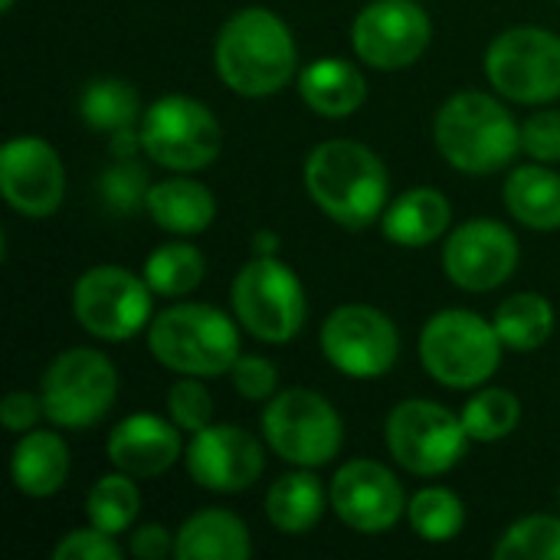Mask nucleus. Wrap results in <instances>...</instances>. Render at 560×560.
<instances>
[{
    "label": "nucleus",
    "instance_id": "f257e3e1",
    "mask_svg": "<svg viewBox=\"0 0 560 560\" xmlns=\"http://www.w3.org/2000/svg\"><path fill=\"white\" fill-rule=\"evenodd\" d=\"M213 59L226 89L246 98H262L289 85L299 66V49L285 20L266 7H246L220 26Z\"/></svg>",
    "mask_w": 560,
    "mask_h": 560
},
{
    "label": "nucleus",
    "instance_id": "f03ea898",
    "mask_svg": "<svg viewBox=\"0 0 560 560\" xmlns=\"http://www.w3.org/2000/svg\"><path fill=\"white\" fill-rule=\"evenodd\" d=\"M305 190L328 220L348 230H364L384 217L390 177L368 144L335 138L308 154Z\"/></svg>",
    "mask_w": 560,
    "mask_h": 560
},
{
    "label": "nucleus",
    "instance_id": "7ed1b4c3",
    "mask_svg": "<svg viewBox=\"0 0 560 560\" xmlns=\"http://www.w3.org/2000/svg\"><path fill=\"white\" fill-rule=\"evenodd\" d=\"M433 138L440 154L463 174H495L522 151V125L486 92H456L436 112Z\"/></svg>",
    "mask_w": 560,
    "mask_h": 560
},
{
    "label": "nucleus",
    "instance_id": "20e7f679",
    "mask_svg": "<svg viewBox=\"0 0 560 560\" xmlns=\"http://www.w3.org/2000/svg\"><path fill=\"white\" fill-rule=\"evenodd\" d=\"M148 348L154 361L177 374L220 377L230 374L240 358V331L220 308L184 302L151 318Z\"/></svg>",
    "mask_w": 560,
    "mask_h": 560
},
{
    "label": "nucleus",
    "instance_id": "39448f33",
    "mask_svg": "<svg viewBox=\"0 0 560 560\" xmlns=\"http://www.w3.org/2000/svg\"><path fill=\"white\" fill-rule=\"evenodd\" d=\"M502 338L492 322L466 308L436 312L420 335L427 374L453 390L482 387L502 364Z\"/></svg>",
    "mask_w": 560,
    "mask_h": 560
},
{
    "label": "nucleus",
    "instance_id": "423d86ee",
    "mask_svg": "<svg viewBox=\"0 0 560 560\" xmlns=\"http://www.w3.org/2000/svg\"><path fill=\"white\" fill-rule=\"evenodd\" d=\"M233 312L240 325L269 345L292 341L308 315L305 289L292 266L276 256L249 259L233 279Z\"/></svg>",
    "mask_w": 560,
    "mask_h": 560
},
{
    "label": "nucleus",
    "instance_id": "0eeeda50",
    "mask_svg": "<svg viewBox=\"0 0 560 560\" xmlns=\"http://www.w3.org/2000/svg\"><path fill=\"white\" fill-rule=\"evenodd\" d=\"M262 436L279 459L302 469H318L338 456L345 443V423L322 394L295 387L266 404Z\"/></svg>",
    "mask_w": 560,
    "mask_h": 560
},
{
    "label": "nucleus",
    "instance_id": "6e6552de",
    "mask_svg": "<svg viewBox=\"0 0 560 560\" xmlns=\"http://www.w3.org/2000/svg\"><path fill=\"white\" fill-rule=\"evenodd\" d=\"M141 144L151 161L167 171L190 174L217 161L223 131L217 115L187 95H164L141 115Z\"/></svg>",
    "mask_w": 560,
    "mask_h": 560
},
{
    "label": "nucleus",
    "instance_id": "1a4fd4ad",
    "mask_svg": "<svg viewBox=\"0 0 560 560\" xmlns=\"http://www.w3.org/2000/svg\"><path fill=\"white\" fill-rule=\"evenodd\" d=\"M118 374L115 364L95 348L62 351L43 374L39 397L46 420L62 430L95 427L115 404Z\"/></svg>",
    "mask_w": 560,
    "mask_h": 560
},
{
    "label": "nucleus",
    "instance_id": "9d476101",
    "mask_svg": "<svg viewBox=\"0 0 560 560\" xmlns=\"http://www.w3.org/2000/svg\"><path fill=\"white\" fill-rule=\"evenodd\" d=\"M486 75L499 95L522 105L560 98V36L541 26H512L486 52Z\"/></svg>",
    "mask_w": 560,
    "mask_h": 560
},
{
    "label": "nucleus",
    "instance_id": "9b49d317",
    "mask_svg": "<svg viewBox=\"0 0 560 560\" xmlns=\"http://www.w3.org/2000/svg\"><path fill=\"white\" fill-rule=\"evenodd\" d=\"M384 440L390 456L413 476L450 472L469 443L463 417L433 400H404L390 410Z\"/></svg>",
    "mask_w": 560,
    "mask_h": 560
},
{
    "label": "nucleus",
    "instance_id": "f8f14e48",
    "mask_svg": "<svg viewBox=\"0 0 560 560\" xmlns=\"http://www.w3.org/2000/svg\"><path fill=\"white\" fill-rule=\"evenodd\" d=\"M148 279L125 266H92L72 289L75 322L102 341H128L151 325Z\"/></svg>",
    "mask_w": 560,
    "mask_h": 560
},
{
    "label": "nucleus",
    "instance_id": "ddd939ff",
    "mask_svg": "<svg viewBox=\"0 0 560 560\" xmlns=\"http://www.w3.org/2000/svg\"><path fill=\"white\" fill-rule=\"evenodd\" d=\"M322 351L354 381L384 377L400 358L397 325L371 305H341L322 325Z\"/></svg>",
    "mask_w": 560,
    "mask_h": 560
},
{
    "label": "nucleus",
    "instance_id": "4468645a",
    "mask_svg": "<svg viewBox=\"0 0 560 560\" xmlns=\"http://www.w3.org/2000/svg\"><path fill=\"white\" fill-rule=\"evenodd\" d=\"M430 36V16L417 0H374L351 26L358 59L384 72L413 66L427 52Z\"/></svg>",
    "mask_w": 560,
    "mask_h": 560
},
{
    "label": "nucleus",
    "instance_id": "2eb2a0df",
    "mask_svg": "<svg viewBox=\"0 0 560 560\" xmlns=\"http://www.w3.org/2000/svg\"><path fill=\"white\" fill-rule=\"evenodd\" d=\"M518 266L515 233L489 217L456 226L443 246V269L450 282L466 292H492L512 279Z\"/></svg>",
    "mask_w": 560,
    "mask_h": 560
},
{
    "label": "nucleus",
    "instance_id": "dca6fc26",
    "mask_svg": "<svg viewBox=\"0 0 560 560\" xmlns=\"http://www.w3.org/2000/svg\"><path fill=\"white\" fill-rule=\"evenodd\" d=\"M0 190L23 217L43 220L56 213L66 194V171L56 148L36 135L10 138L0 151Z\"/></svg>",
    "mask_w": 560,
    "mask_h": 560
},
{
    "label": "nucleus",
    "instance_id": "f3484780",
    "mask_svg": "<svg viewBox=\"0 0 560 560\" xmlns=\"http://www.w3.org/2000/svg\"><path fill=\"white\" fill-rule=\"evenodd\" d=\"M266 469L262 446L253 433L233 423H210L187 446V472L200 489L233 495L259 482Z\"/></svg>",
    "mask_w": 560,
    "mask_h": 560
},
{
    "label": "nucleus",
    "instance_id": "a211bd4d",
    "mask_svg": "<svg viewBox=\"0 0 560 560\" xmlns=\"http://www.w3.org/2000/svg\"><path fill=\"white\" fill-rule=\"evenodd\" d=\"M328 502L335 515L361 535H381L394 528L407 512L397 476L374 459H354L341 466L331 479Z\"/></svg>",
    "mask_w": 560,
    "mask_h": 560
},
{
    "label": "nucleus",
    "instance_id": "6ab92c4d",
    "mask_svg": "<svg viewBox=\"0 0 560 560\" xmlns=\"http://www.w3.org/2000/svg\"><path fill=\"white\" fill-rule=\"evenodd\" d=\"M180 427L154 413L125 417L108 436V459L131 479H151L167 472L180 459Z\"/></svg>",
    "mask_w": 560,
    "mask_h": 560
},
{
    "label": "nucleus",
    "instance_id": "aec40b11",
    "mask_svg": "<svg viewBox=\"0 0 560 560\" xmlns=\"http://www.w3.org/2000/svg\"><path fill=\"white\" fill-rule=\"evenodd\" d=\"M299 92L315 115L348 118L364 105L368 79L354 62L338 59V56H325V59H315L302 69Z\"/></svg>",
    "mask_w": 560,
    "mask_h": 560
},
{
    "label": "nucleus",
    "instance_id": "412c9836",
    "mask_svg": "<svg viewBox=\"0 0 560 560\" xmlns=\"http://www.w3.org/2000/svg\"><path fill=\"white\" fill-rule=\"evenodd\" d=\"M450 220H453V207L446 194H440L436 187H413L400 194L394 203H387L381 217V230L390 243L404 249H417L436 243L446 233Z\"/></svg>",
    "mask_w": 560,
    "mask_h": 560
},
{
    "label": "nucleus",
    "instance_id": "4be33fe9",
    "mask_svg": "<svg viewBox=\"0 0 560 560\" xmlns=\"http://www.w3.org/2000/svg\"><path fill=\"white\" fill-rule=\"evenodd\" d=\"M249 555V528L243 525V518L223 509H203L190 515L174 538L177 560H246Z\"/></svg>",
    "mask_w": 560,
    "mask_h": 560
},
{
    "label": "nucleus",
    "instance_id": "5701e85b",
    "mask_svg": "<svg viewBox=\"0 0 560 560\" xmlns=\"http://www.w3.org/2000/svg\"><path fill=\"white\" fill-rule=\"evenodd\" d=\"M13 486L30 499L56 495L69 479V450L52 430H30L13 446L10 459Z\"/></svg>",
    "mask_w": 560,
    "mask_h": 560
},
{
    "label": "nucleus",
    "instance_id": "b1692460",
    "mask_svg": "<svg viewBox=\"0 0 560 560\" xmlns=\"http://www.w3.org/2000/svg\"><path fill=\"white\" fill-rule=\"evenodd\" d=\"M144 210H148V217L161 230L180 233V236H194V233H203L213 223L217 200H213L210 187H203L200 180L171 177V180L151 184Z\"/></svg>",
    "mask_w": 560,
    "mask_h": 560
},
{
    "label": "nucleus",
    "instance_id": "393cba45",
    "mask_svg": "<svg viewBox=\"0 0 560 560\" xmlns=\"http://www.w3.org/2000/svg\"><path fill=\"white\" fill-rule=\"evenodd\" d=\"M505 207L528 230H560V174L541 161L515 167L505 180Z\"/></svg>",
    "mask_w": 560,
    "mask_h": 560
},
{
    "label": "nucleus",
    "instance_id": "a878e982",
    "mask_svg": "<svg viewBox=\"0 0 560 560\" xmlns=\"http://www.w3.org/2000/svg\"><path fill=\"white\" fill-rule=\"evenodd\" d=\"M266 515L282 535H305L325 515V489L312 472H289L272 482Z\"/></svg>",
    "mask_w": 560,
    "mask_h": 560
},
{
    "label": "nucleus",
    "instance_id": "bb28decb",
    "mask_svg": "<svg viewBox=\"0 0 560 560\" xmlns=\"http://www.w3.org/2000/svg\"><path fill=\"white\" fill-rule=\"evenodd\" d=\"M492 325H495V331H499L505 348L528 354V351H538L551 338V331H555V308L538 292H518V295L505 299L495 308Z\"/></svg>",
    "mask_w": 560,
    "mask_h": 560
},
{
    "label": "nucleus",
    "instance_id": "cd10ccee",
    "mask_svg": "<svg viewBox=\"0 0 560 560\" xmlns=\"http://www.w3.org/2000/svg\"><path fill=\"white\" fill-rule=\"evenodd\" d=\"M79 115L95 131H118L141 118V102L131 82L125 79H92L79 95Z\"/></svg>",
    "mask_w": 560,
    "mask_h": 560
},
{
    "label": "nucleus",
    "instance_id": "c85d7f7f",
    "mask_svg": "<svg viewBox=\"0 0 560 560\" xmlns=\"http://www.w3.org/2000/svg\"><path fill=\"white\" fill-rule=\"evenodd\" d=\"M203 272H207L203 253L197 246H190V243H164L144 262L148 285L158 295H167V299L194 292L203 282Z\"/></svg>",
    "mask_w": 560,
    "mask_h": 560
},
{
    "label": "nucleus",
    "instance_id": "c756f323",
    "mask_svg": "<svg viewBox=\"0 0 560 560\" xmlns=\"http://www.w3.org/2000/svg\"><path fill=\"white\" fill-rule=\"evenodd\" d=\"M463 427L476 443H499L515 433L522 420V400L505 387H489L463 407Z\"/></svg>",
    "mask_w": 560,
    "mask_h": 560
},
{
    "label": "nucleus",
    "instance_id": "7c9ffc66",
    "mask_svg": "<svg viewBox=\"0 0 560 560\" xmlns=\"http://www.w3.org/2000/svg\"><path fill=\"white\" fill-rule=\"evenodd\" d=\"M138 509H141V495L131 482L128 472H118V476H102L89 499H85V515L89 522L105 532V535H121L131 528V522L138 518Z\"/></svg>",
    "mask_w": 560,
    "mask_h": 560
},
{
    "label": "nucleus",
    "instance_id": "2f4dec72",
    "mask_svg": "<svg viewBox=\"0 0 560 560\" xmlns=\"http://www.w3.org/2000/svg\"><path fill=\"white\" fill-rule=\"evenodd\" d=\"M407 518H410V528L430 541V545H443V541H453L463 525H466V509L463 502L450 492V489H420L410 502H407Z\"/></svg>",
    "mask_w": 560,
    "mask_h": 560
},
{
    "label": "nucleus",
    "instance_id": "473e14b6",
    "mask_svg": "<svg viewBox=\"0 0 560 560\" xmlns=\"http://www.w3.org/2000/svg\"><path fill=\"white\" fill-rule=\"evenodd\" d=\"M499 560H560V518L532 515L515 522L495 545Z\"/></svg>",
    "mask_w": 560,
    "mask_h": 560
},
{
    "label": "nucleus",
    "instance_id": "72a5a7b5",
    "mask_svg": "<svg viewBox=\"0 0 560 560\" xmlns=\"http://www.w3.org/2000/svg\"><path fill=\"white\" fill-rule=\"evenodd\" d=\"M148 194H151L148 171L135 158H118V164H112L98 177V197L118 217L144 210L148 207Z\"/></svg>",
    "mask_w": 560,
    "mask_h": 560
},
{
    "label": "nucleus",
    "instance_id": "f704fd0d",
    "mask_svg": "<svg viewBox=\"0 0 560 560\" xmlns=\"http://www.w3.org/2000/svg\"><path fill=\"white\" fill-rule=\"evenodd\" d=\"M167 413H171V420L184 430V433H200L203 427H210L213 423V397H210V390L197 381V377H190V374H184L171 390H167Z\"/></svg>",
    "mask_w": 560,
    "mask_h": 560
},
{
    "label": "nucleus",
    "instance_id": "c9c22d12",
    "mask_svg": "<svg viewBox=\"0 0 560 560\" xmlns=\"http://www.w3.org/2000/svg\"><path fill=\"white\" fill-rule=\"evenodd\" d=\"M230 381L240 397L246 400H272L279 387V371L272 361L259 354H240L236 364L230 368Z\"/></svg>",
    "mask_w": 560,
    "mask_h": 560
},
{
    "label": "nucleus",
    "instance_id": "e433bc0d",
    "mask_svg": "<svg viewBox=\"0 0 560 560\" xmlns=\"http://www.w3.org/2000/svg\"><path fill=\"white\" fill-rule=\"evenodd\" d=\"M121 555L125 551L115 541V535H105L95 525L92 528H82V532H69L52 548V558L56 560H118Z\"/></svg>",
    "mask_w": 560,
    "mask_h": 560
},
{
    "label": "nucleus",
    "instance_id": "4c0bfd02",
    "mask_svg": "<svg viewBox=\"0 0 560 560\" xmlns=\"http://www.w3.org/2000/svg\"><path fill=\"white\" fill-rule=\"evenodd\" d=\"M522 151L541 164L560 161V112H535L522 125Z\"/></svg>",
    "mask_w": 560,
    "mask_h": 560
},
{
    "label": "nucleus",
    "instance_id": "58836bf2",
    "mask_svg": "<svg viewBox=\"0 0 560 560\" xmlns=\"http://www.w3.org/2000/svg\"><path fill=\"white\" fill-rule=\"evenodd\" d=\"M39 417H46L43 410V397L39 394H26V390H13L3 397L0 404V420L10 433H30Z\"/></svg>",
    "mask_w": 560,
    "mask_h": 560
},
{
    "label": "nucleus",
    "instance_id": "ea45409f",
    "mask_svg": "<svg viewBox=\"0 0 560 560\" xmlns=\"http://www.w3.org/2000/svg\"><path fill=\"white\" fill-rule=\"evenodd\" d=\"M174 538L164 525H144L131 535V555L141 560L174 558Z\"/></svg>",
    "mask_w": 560,
    "mask_h": 560
},
{
    "label": "nucleus",
    "instance_id": "a19ab883",
    "mask_svg": "<svg viewBox=\"0 0 560 560\" xmlns=\"http://www.w3.org/2000/svg\"><path fill=\"white\" fill-rule=\"evenodd\" d=\"M108 148H112L115 161H118V158H135L138 151H144V144H141V131H138L135 125L112 131V144H108Z\"/></svg>",
    "mask_w": 560,
    "mask_h": 560
},
{
    "label": "nucleus",
    "instance_id": "79ce46f5",
    "mask_svg": "<svg viewBox=\"0 0 560 560\" xmlns=\"http://www.w3.org/2000/svg\"><path fill=\"white\" fill-rule=\"evenodd\" d=\"M13 3H16V0H0V10H3V13H10V10H13Z\"/></svg>",
    "mask_w": 560,
    "mask_h": 560
}]
</instances>
